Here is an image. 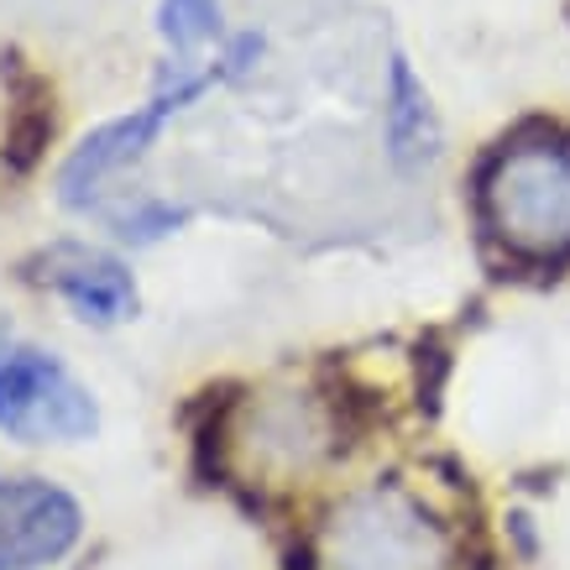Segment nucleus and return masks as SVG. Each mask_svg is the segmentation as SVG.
<instances>
[{"instance_id":"f257e3e1","label":"nucleus","mask_w":570,"mask_h":570,"mask_svg":"<svg viewBox=\"0 0 570 570\" xmlns=\"http://www.w3.org/2000/svg\"><path fill=\"white\" fill-rule=\"evenodd\" d=\"M482 220L519 262L570 257V137L534 131L502 141L482 174Z\"/></svg>"},{"instance_id":"7ed1b4c3","label":"nucleus","mask_w":570,"mask_h":570,"mask_svg":"<svg viewBox=\"0 0 570 570\" xmlns=\"http://www.w3.org/2000/svg\"><path fill=\"white\" fill-rule=\"evenodd\" d=\"M95 430L100 409L58 356L32 346L0 351V434L21 445H69Z\"/></svg>"},{"instance_id":"f03ea898","label":"nucleus","mask_w":570,"mask_h":570,"mask_svg":"<svg viewBox=\"0 0 570 570\" xmlns=\"http://www.w3.org/2000/svg\"><path fill=\"white\" fill-rule=\"evenodd\" d=\"M445 529L397 482L351 492L314 539V570H445Z\"/></svg>"},{"instance_id":"6e6552de","label":"nucleus","mask_w":570,"mask_h":570,"mask_svg":"<svg viewBox=\"0 0 570 570\" xmlns=\"http://www.w3.org/2000/svg\"><path fill=\"white\" fill-rule=\"evenodd\" d=\"M157 32H163V42H168L178 58L220 42V32H225L220 0H163V6H157Z\"/></svg>"},{"instance_id":"39448f33","label":"nucleus","mask_w":570,"mask_h":570,"mask_svg":"<svg viewBox=\"0 0 570 570\" xmlns=\"http://www.w3.org/2000/svg\"><path fill=\"white\" fill-rule=\"evenodd\" d=\"M85 534L79 502L52 482H0V570L58 566Z\"/></svg>"},{"instance_id":"0eeeda50","label":"nucleus","mask_w":570,"mask_h":570,"mask_svg":"<svg viewBox=\"0 0 570 570\" xmlns=\"http://www.w3.org/2000/svg\"><path fill=\"white\" fill-rule=\"evenodd\" d=\"M382 126H387V153L403 168H419L440 153V121H434L430 89L403 52H393V69H387V121Z\"/></svg>"},{"instance_id":"1a4fd4ad","label":"nucleus","mask_w":570,"mask_h":570,"mask_svg":"<svg viewBox=\"0 0 570 570\" xmlns=\"http://www.w3.org/2000/svg\"><path fill=\"white\" fill-rule=\"evenodd\" d=\"M189 215L184 209H168V205H141L137 215H116V230H121L126 242H157L163 230H174L184 225Z\"/></svg>"},{"instance_id":"20e7f679","label":"nucleus","mask_w":570,"mask_h":570,"mask_svg":"<svg viewBox=\"0 0 570 570\" xmlns=\"http://www.w3.org/2000/svg\"><path fill=\"white\" fill-rule=\"evenodd\" d=\"M220 73H230V69L189 73L184 63H174V73H163L157 95L141 105V110H131V116H121V121H105L100 131H89V137L73 147L69 163H63V174H58V199H63L69 209H89V199L100 194L105 178L131 168V163L157 141L163 121H168L174 110H184V105L199 100Z\"/></svg>"},{"instance_id":"423d86ee","label":"nucleus","mask_w":570,"mask_h":570,"mask_svg":"<svg viewBox=\"0 0 570 570\" xmlns=\"http://www.w3.org/2000/svg\"><path fill=\"white\" fill-rule=\"evenodd\" d=\"M32 283H48L73 304L79 320L89 325H121L137 314V283L116 257H105L95 246L79 242H58L48 246L37 262H27Z\"/></svg>"}]
</instances>
